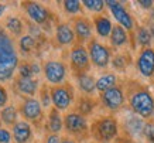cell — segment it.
<instances>
[{
    "instance_id": "cell-43",
    "label": "cell",
    "mask_w": 154,
    "mask_h": 143,
    "mask_svg": "<svg viewBox=\"0 0 154 143\" xmlns=\"http://www.w3.org/2000/svg\"><path fill=\"white\" fill-rule=\"evenodd\" d=\"M119 143H136V142H133L131 139H123V140H120Z\"/></svg>"
},
{
    "instance_id": "cell-10",
    "label": "cell",
    "mask_w": 154,
    "mask_h": 143,
    "mask_svg": "<svg viewBox=\"0 0 154 143\" xmlns=\"http://www.w3.org/2000/svg\"><path fill=\"white\" fill-rule=\"evenodd\" d=\"M107 9L110 10L113 19L116 20V24L122 26L126 31H131L134 28V20L131 17V14L127 11V9L122 5L120 2L116 0H106Z\"/></svg>"
},
{
    "instance_id": "cell-3",
    "label": "cell",
    "mask_w": 154,
    "mask_h": 143,
    "mask_svg": "<svg viewBox=\"0 0 154 143\" xmlns=\"http://www.w3.org/2000/svg\"><path fill=\"white\" fill-rule=\"evenodd\" d=\"M91 136L96 143H110L119 136V122L115 116L106 115L95 119L91 125Z\"/></svg>"
},
{
    "instance_id": "cell-33",
    "label": "cell",
    "mask_w": 154,
    "mask_h": 143,
    "mask_svg": "<svg viewBox=\"0 0 154 143\" xmlns=\"http://www.w3.org/2000/svg\"><path fill=\"white\" fill-rule=\"evenodd\" d=\"M143 138L149 143H154V122H146L143 129Z\"/></svg>"
},
{
    "instance_id": "cell-5",
    "label": "cell",
    "mask_w": 154,
    "mask_h": 143,
    "mask_svg": "<svg viewBox=\"0 0 154 143\" xmlns=\"http://www.w3.org/2000/svg\"><path fill=\"white\" fill-rule=\"evenodd\" d=\"M50 95H51L52 106L60 112H66L75 103L74 88L68 82L62 84V85L50 87Z\"/></svg>"
},
{
    "instance_id": "cell-19",
    "label": "cell",
    "mask_w": 154,
    "mask_h": 143,
    "mask_svg": "<svg viewBox=\"0 0 154 143\" xmlns=\"http://www.w3.org/2000/svg\"><path fill=\"white\" fill-rule=\"evenodd\" d=\"M144 122L140 116H137L136 113L131 112L127 116V119L125 120V130H126L129 136L131 138H137V136H143V129H144Z\"/></svg>"
},
{
    "instance_id": "cell-11",
    "label": "cell",
    "mask_w": 154,
    "mask_h": 143,
    "mask_svg": "<svg viewBox=\"0 0 154 143\" xmlns=\"http://www.w3.org/2000/svg\"><path fill=\"white\" fill-rule=\"evenodd\" d=\"M19 113L23 120L27 122H40L42 119V105L37 98H26L19 108Z\"/></svg>"
},
{
    "instance_id": "cell-17",
    "label": "cell",
    "mask_w": 154,
    "mask_h": 143,
    "mask_svg": "<svg viewBox=\"0 0 154 143\" xmlns=\"http://www.w3.org/2000/svg\"><path fill=\"white\" fill-rule=\"evenodd\" d=\"M38 79L31 77V78H21L17 77L14 79V85L17 88V91L23 95H27L28 98H34L38 91Z\"/></svg>"
},
{
    "instance_id": "cell-6",
    "label": "cell",
    "mask_w": 154,
    "mask_h": 143,
    "mask_svg": "<svg viewBox=\"0 0 154 143\" xmlns=\"http://www.w3.org/2000/svg\"><path fill=\"white\" fill-rule=\"evenodd\" d=\"M88 52H89V58H91V64L96 67V68H107V65L110 64L112 61V51L107 46L102 44L100 41L92 38L88 43Z\"/></svg>"
},
{
    "instance_id": "cell-16",
    "label": "cell",
    "mask_w": 154,
    "mask_h": 143,
    "mask_svg": "<svg viewBox=\"0 0 154 143\" xmlns=\"http://www.w3.org/2000/svg\"><path fill=\"white\" fill-rule=\"evenodd\" d=\"M55 40L60 46H75L76 37L69 23H60L55 27Z\"/></svg>"
},
{
    "instance_id": "cell-36",
    "label": "cell",
    "mask_w": 154,
    "mask_h": 143,
    "mask_svg": "<svg viewBox=\"0 0 154 143\" xmlns=\"http://www.w3.org/2000/svg\"><path fill=\"white\" fill-rule=\"evenodd\" d=\"M11 140H13L11 132L9 129L0 126V143H11Z\"/></svg>"
},
{
    "instance_id": "cell-42",
    "label": "cell",
    "mask_w": 154,
    "mask_h": 143,
    "mask_svg": "<svg viewBox=\"0 0 154 143\" xmlns=\"http://www.w3.org/2000/svg\"><path fill=\"white\" fill-rule=\"evenodd\" d=\"M6 9H7V6H6V5H3V3H0V19H2V16L5 14Z\"/></svg>"
},
{
    "instance_id": "cell-2",
    "label": "cell",
    "mask_w": 154,
    "mask_h": 143,
    "mask_svg": "<svg viewBox=\"0 0 154 143\" xmlns=\"http://www.w3.org/2000/svg\"><path fill=\"white\" fill-rule=\"evenodd\" d=\"M127 101L131 112L141 119H151L154 116V97L143 85L131 89L127 94Z\"/></svg>"
},
{
    "instance_id": "cell-18",
    "label": "cell",
    "mask_w": 154,
    "mask_h": 143,
    "mask_svg": "<svg viewBox=\"0 0 154 143\" xmlns=\"http://www.w3.org/2000/svg\"><path fill=\"white\" fill-rule=\"evenodd\" d=\"M92 23H94L95 31H96V34H98L100 38H109L110 37L115 24L110 21V19H109L107 16L98 14V16H95L94 17Z\"/></svg>"
},
{
    "instance_id": "cell-12",
    "label": "cell",
    "mask_w": 154,
    "mask_h": 143,
    "mask_svg": "<svg viewBox=\"0 0 154 143\" xmlns=\"http://www.w3.org/2000/svg\"><path fill=\"white\" fill-rule=\"evenodd\" d=\"M24 11L28 16L30 21L37 26H41V24H45L50 20V10L42 6L41 3H37V2H23L21 3Z\"/></svg>"
},
{
    "instance_id": "cell-24",
    "label": "cell",
    "mask_w": 154,
    "mask_h": 143,
    "mask_svg": "<svg viewBox=\"0 0 154 143\" xmlns=\"http://www.w3.org/2000/svg\"><path fill=\"white\" fill-rule=\"evenodd\" d=\"M95 106H96V102L92 99L91 97H86V95H84V97L78 98L76 101H75V109L78 112V113H81L82 116H86L91 115L92 112H94Z\"/></svg>"
},
{
    "instance_id": "cell-38",
    "label": "cell",
    "mask_w": 154,
    "mask_h": 143,
    "mask_svg": "<svg viewBox=\"0 0 154 143\" xmlns=\"http://www.w3.org/2000/svg\"><path fill=\"white\" fill-rule=\"evenodd\" d=\"M30 36H33L35 40H37L40 36H41V31H40V28L37 27V24H30Z\"/></svg>"
},
{
    "instance_id": "cell-8",
    "label": "cell",
    "mask_w": 154,
    "mask_h": 143,
    "mask_svg": "<svg viewBox=\"0 0 154 143\" xmlns=\"http://www.w3.org/2000/svg\"><path fill=\"white\" fill-rule=\"evenodd\" d=\"M42 72H44V77H45V81L48 84H51V87H55V85L65 84L68 69H66V65L62 61L50 60L44 64Z\"/></svg>"
},
{
    "instance_id": "cell-35",
    "label": "cell",
    "mask_w": 154,
    "mask_h": 143,
    "mask_svg": "<svg viewBox=\"0 0 154 143\" xmlns=\"http://www.w3.org/2000/svg\"><path fill=\"white\" fill-rule=\"evenodd\" d=\"M7 102H9V92L2 84H0V111L7 106Z\"/></svg>"
},
{
    "instance_id": "cell-40",
    "label": "cell",
    "mask_w": 154,
    "mask_h": 143,
    "mask_svg": "<svg viewBox=\"0 0 154 143\" xmlns=\"http://www.w3.org/2000/svg\"><path fill=\"white\" fill-rule=\"evenodd\" d=\"M31 69H33V75H38L42 71V68L40 67L38 62H31Z\"/></svg>"
},
{
    "instance_id": "cell-28",
    "label": "cell",
    "mask_w": 154,
    "mask_h": 143,
    "mask_svg": "<svg viewBox=\"0 0 154 143\" xmlns=\"http://www.w3.org/2000/svg\"><path fill=\"white\" fill-rule=\"evenodd\" d=\"M35 47H37V40L33 36L24 34L23 37L19 38V48L23 54H30L31 51H34Z\"/></svg>"
},
{
    "instance_id": "cell-9",
    "label": "cell",
    "mask_w": 154,
    "mask_h": 143,
    "mask_svg": "<svg viewBox=\"0 0 154 143\" xmlns=\"http://www.w3.org/2000/svg\"><path fill=\"white\" fill-rule=\"evenodd\" d=\"M99 99H100V103H102L106 109H109L110 112H117L123 108L125 101H126L125 89H123L120 85H116V87H113V88H110V89H107V91L100 94V95H99Z\"/></svg>"
},
{
    "instance_id": "cell-23",
    "label": "cell",
    "mask_w": 154,
    "mask_h": 143,
    "mask_svg": "<svg viewBox=\"0 0 154 143\" xmlns=\"http://www.w3.org/2000/svg\"><path fill=\"white\" fill-rule=\"evenodd\" d=\"M109 40H110V46L112 47H115V48H122V47H125L127 43H129V34H127V31L122 27V26L115 24Z\"/></svg>"
},
{
    "instance_id": "cell-20",
    "label": "cell",
    "mask_w": 154,
    "mask_h": 143,
    "mask_svg": "<svg viewBox=\"0 0 154 143\" xmlns=\"http://www.w3.org/2000/svg\"><path fill=\"white\" fill-rule=\"evenodd\" d=\"M76 78V85L79 88V91L86 97H92L96 92V79L92 77L91 74H81L75 75Z\"/></svg>"
},
{
    "instance_id": "cell-21",
    "label": "cell",
    "mask_w": 154,
    "mask_h": 143,
    "mask_svg": "<svg viewBox=\"0 0 154 143\" xmlns=\"http://www.w3.org/2000/svg\"><path fill=\"white\" fill-rule=\"evenodd\" d=\"M47 128L50 130V133L54 135H60V132H62V129H64V116L61 115V112L55 109L54 106L48 112Z\"/></svg>"
},
{
    "instance_id": "cell-15",
    "label": "cell",
    "mask_w": 154,
    "mask_h": 143,
    "mask_svg": "<svg viewBox=\"0 0 154 143\" xmlns=\"http://www.w3.org/2000/svg\"><path fill=\"white\" fill-rule=\"evenodd\" d=\"M11 135L16 143H30L33 139V128L27 120H19L11 128Z\"/></svg>"
},
{
    "instance_id": "cell-39",
    "label": "cell",
    "mask_w": 154,
    "mask_h": 143,
    "mask_svg": "<svg viewBox=\"0 0 154 143\" xmlns=\"http://www.w3.org/2000/svg\"><path fill=\"white\" fill-rule=\"evenodd\" d=\"M62 138H60V135H54V133H50L45 139V143H61Z\"/></svg>"
},
{
    "instance_id": "cell-14",
    "label": "cell",
    "mask_w": 154,
    "mask_h": 143,
    "mask_svg": "<svg viewBox=\"0 0 154 143\" xmlns=\"http://www.w3.org/2000/svg\"><path fill=\"white\" fill-rule=\"evenodd\" d=\"M72 28L75 31V37L78 44H84L85 41H91L92 40V21H89L86 17H75Z\"/></svg>"
},
{
    "instance_id": "cell-29",
    "label": "cell",
    "mask_w": 154,
    "mask_h": 143,
    "mask_svg": "<svg viewBox=\"0 0 154 143\" xmlns=\"http://www.w3.org/2000/svg\"><path fill=\"white\" fill-rule=\"evenodd\" d=\"M129 62H130V58L126 54H117L110 61L113 69H116V71H125L129 67Z\"/></svg>"
},
{
    "instance_id": "cell-4",
    "label": "cell",
    "mask_w": 154,
    "mask_h": 143,
    "mask_svg": "<svg viewBox=\"0 0 154 143\" xmlns=\"http://www.w3.org/2000/svg\"><path fill=\"white\" fill-rule=\"evenodd\" d=\"M64 129L69 135V138L75 140L79 139L82 140L91 135V126L88 123V119L75 111L66 112L64 115Z\"/></svg>"
},
{
    "instance_id": "cell-37",
    "label": "cell",
    "mask_w": 154,
    "mask_h": 143,
    "mask_svg": "<svg viewBox=\"0 0 154 143\" xmlns=\"http://www.w3.org/2000/svg\"><path fill=\"white\" fill-rule=\"evenodd\" d=\"M137 5L140 6L141 9H144V10H151L154 7V2L153 0H139V2H137Z\"/></svg>"
},
{
    "instance_id": "cell-26",
    "label": "cell",
    "mask_w": 154,
    "mask_h": 143,
    "mask_svg": "<svg viewBox=\"0 0 154 143\" xmlns=\"http://www.w3.org/2000/svg\"><path fill=\"white\" fill-rule=\"evenodd\" d=\"M17 118H19V111H17V108L14 105H7L6 108H3L0 111V122L5 123L6 126H11L13 128L14 125L19 122Z\"/></svg>"
},
{
    "instance_id": "cell-7",
    "label": "cell",
    "mask_w": 154,
    "mask_h": 143,
    "mask_svg": "<svg viewBox=\"0 0 154 143\" xmlns=\"http://www.w3.org/2000/svg\"><path fill=\"white\" fill-rule=\"evenodd\" d=\"M69 64L71 69L75 75L86 74L91 68V58H89L88 48L84 44H75L69 51Z\"/></svg>"
},
{
    "instance_id": "cell-13",
    "label": "cell",
    "mask_w": 154,
    "mask_h": 143,
    "mask_svg": "<svg viewBox=\"0 0 154 143\" xmlns=\"http://www.w3.org/2000/svg\"><path fill=\"white\" fill-rule=\"evenodd\" d=\"M136 68L144 78L154 77V48H141L136 60Z\"/></svg>"
},
{
    "instance_id": "cell-27",
    "label": "cell",
    "mask_w": 154,
    "mask_h": 143,
    "mask_svg": "<svg viewBox=\"0 0 154 143\" xmlns=\"http://www.w3.org/2000/svg\"><path fill=\"white\" fill-rule=\"evenodd\" d=\"M136 41L141 48H149L153 43V36L150 33L149 27L146 26H139L137 27V33H136Z\"/></svg>"
},
{
    "instance_id": "cell-1",
    "label": "cell",
    "mask_w": 154,
    "mask_h": 143,
    "mask_svg": "<svg viewBox=\"0 0 154 143\" xmlns=\"http://www.w3.org/2000/svg\"><path fill=\"white\" fill-rule=\"evenodd\" d=\"M19 65L20 60L13 38L5 28L0 27V84L13 78Z\"/></svg>"
},
{
    "instance_id": "cell-22",
    "label": "cell",
    "mask_w": 154,
    "mask_h": 143,
    "mask_svg": "<svg viewBox=\"0 0 154 143\" xmlns=\"http://www.w3.org/2000/svg\"><path fill=\"white\" fill-rule=\"evenodd\" d=\"M5 30L11 37H23L24 34V23L19 16H9L5 21Z\"/></svg>"
},
{
    "instance_id": "cell-32",
    "label": "cell",
    "mask_w": 154,
    "mask_h": 143,
    "mask_svg": "<svg viewBox=\"0 0 154 143\" xmlns=\"http://www.w3.org/2000/svg\"><path fill=\"white\" fill-rule=\"evenodd\" d=\"M17 77H21V78H31V77H34L33 69H31V64L20 62L19 68H17Z\"/></svg>"
},
{
    "instance_id": "cell-30",
    "label": "cell",
    "mask_w": 154,
    "mask_h": 143,
    "mask_svg": "<svg viewBox=\"0 0 154 143\" xmlns=\"http://www.w3.org/2000/svg\"><path fill=\"white\" fill-rule=\"evenodd\" d=\"M82 6H84L86 10H89V11L99 14L105 10L106 2H103V0H84V2H82Z\"/></svg>"
},
{
    "instance_id": "cell-25",
    "label": "cell",
    "mask_w": 154,
    "mask_h": 143,
    "mask_svg": "<svg viewBox=\"0 0 154 143\" xmlns=\"http://www.w3.org/2000/svg\"><path fill=\"white\" fill-rule=\"evenodd\" d=\"M117 85V77L113 72H105L96 79V91L99 94L105 92L110 88Z\"/></svg>"
},
{
    "instance_id": "cell-34",
    "label": "cell",
    "mask_w": 154,
    "mask_h": 143,
    "mask_svg": "<svg viewBox=\"0 0 154 143\" xmlns=\"http://www.w3.org/2000/svg\"><path fill=\"white\" fill-rule=\"evenodd\" d=\"M40 95H41V105L42 108H48V106L51 105V95H50V89H47L45 87L41 88V92H40Z\"/></svg>"
},
{
    "instance_id": "cell-31",
    "label": "cell",
    "mask_w": 154,
    "mask_h": 143,
    "mask_svg": "<svg viewBox=\"0 0 154 143\" xmlns=\"http://www.w3.org/2000/svg\"><path fill=\"white\" fill-rule=\"evenodd\" d=\"M62 7L65 10V13L75 16L82 11V2L79 0H64L62 2Z\"/></svg>"
},
{
    "instance_id": "cell-44",
    "label": "cell",
    "mask_w": 154,
    "mask_h": 143,
    "mask_svg": "<svg viewBox=\"0 0 154 143\" xmlns=\"http://www.w3.org/2000/svg\"><path fill=\"white\" fill-rule=\"evenodd\" d=\"M150 19H151V21L154 23V7L150 10Z\"/></svg>"
},
{
    "instance_id": "cell-45",
    "label": "cell",
    "mask_w": 154,
    "mask_h": 143,
    "mask_svg": "<svg viewBox=\"0 0 154 143\" xmlns=\"http://www.w3.org/2000/svg\"><path fill=\"white\" fill-rule=\"evenodd\" d=\"M95 143H96V142H95Z\"/></svg>"
},
{
    "instance_id": "cell-41",
    "label": "cell",
    "mask_w": 154,
    "mask_h": 143,
    "mask_svg": "<svg viewBox=\"0 0 154 143\" xmlns=\"http://www.w3.org/2000/svg\"><path fill=\"white\" fill-rule=\"evenodd\" d=\"M61 143H78L75 139L69 138V136H65V138H62V140H61Z\"/></svg>"
}]
</instances>
